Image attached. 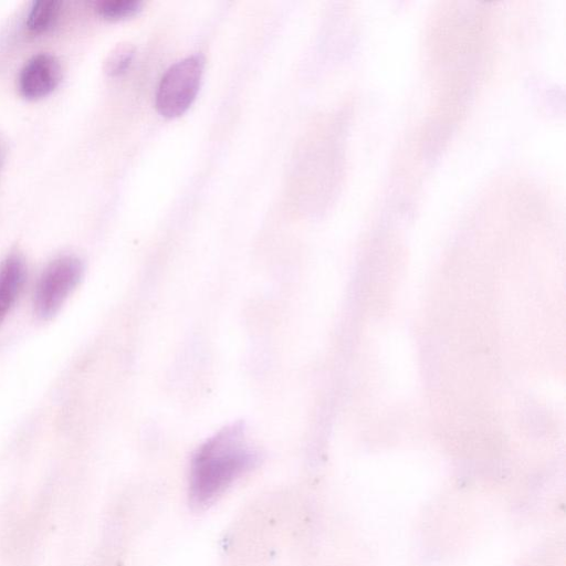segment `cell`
Segmentation results:
<instances>
[{
	"label": "cell",
	"mask_w": 566,
	"mask_h": 566,
	"mask_svg": "<svg viewBox=\"0 0 566 566\" xmlns=\"http://www.w3.org/2000/svg\"><path fill=\"white\" fill-rule=\"evenodd\" d=\"M62 2L56 0H39L29 8L25 27L33 34L49 31L57 21Z\"/></svg>",
	"instance_id": "obj_6"
},
{
	"label": "cell",
	"mask_w": 566,
	"mask_h": 566,
	"mask_svg": "<svg viewBox=\"0 0 566 566\" xmlns=\"http://www.w3.org/2000/svg\"><path fill=\"white\" fill-rule=\"evenodd\" d=\"M135 54L132 43L123 42L113 48L106 56L104 70L109 76H118L126 72Z\"/></svg>",
	"instance_id": "obj_8"
},
{
	"label": "cell",
	"mask_w": 566,
	"mask_h": 566,
	"mask_svg": "<svg viewBox=\"0 0 566 566\" xmlns=\"http://www.w3.org/2000/svg\"><path fill=\"white\" fill-rule=\"evenodd\" d=\"M83 263L74 255H62L51 261L42 272L34 293V312L41 319H50L80 283Z\"/></svg>",
	"instance_id": "obj_3"
},
{
	"label": "cell",
	"mask_w": 566,
	"mask_h": 566,
	"mask_svg": "<svg viewBox=\"0 0 566 566\" xmlns=\"http://www.w3.org/2000/svg\"><path fill=\"white\" fill-rule=\"evenodd\" d=\"M205 57L192 54L172 65L163 75L156 92V108L165 117H177L192 104L199 91Z\"/></svg>",
	"instance_id": "obj_2"
},
{
	"label": "cell",
	"mask_w": 566,
	"mask_h": 566,
	"mask_svg": "<svg viewBox=\"0 0 566 566\" xmlns=\"http://www.w3.org/2000/svg\"><path fill=\"white\" fill-rule=\"evenodd\" d=\"M25 263L18 253L8 255L0 265V324L17 301L25 281Z\"/></svg>",
	"instance_id": "obj_5"
},
{
	"label": "cell",
	"mask_w": 566,
	"mask_h": 566,
	"mask_svg": "<svg viewBox=\"0 0 566 566\" xmlns=\"http://www.w3.org/2000/svg\"><path fill=\"white\" fill-rule=\"evenodd\" d=\"M62 80L59 59L46 52L32 55L22 66L18 77L20 94L30 101L49 96Z\"/></svg>",
	"instance_id": "obj_4"
},
{
	"label": "cell",
	"mask_w": 566,
	"mask_h": 566,
	"mask_svg": "<svg viewBox=\"0 0 566 566\" xmlns=\"http://www.w3.org/2000/svg\"><path fill=\"white\" fill-rule=\"evenodd\" d=\"M97 13L109 20H118L136 14L140 8L139 0H102L96 2Z\"/></svg>",
	"instance_id": "obj_7"
},
{
	"label": "cell",
	"mask_w": 566,
	"mask_h": 566,
	"mask_svg": "<svg viewBox=\"0 0 566 566\" xmlns=\"http://www.w3.org/2000/svg\"><path fill=\"white\" fill-rule=\"evenodd\" d=\"M258 453L244 438L243 428L232 424L209 438L195 453L189 474V496L193 504L206 505L233 481L252 469Z\"/></svg>",
	"instance_id": "obj_1"
}]
</instances>
